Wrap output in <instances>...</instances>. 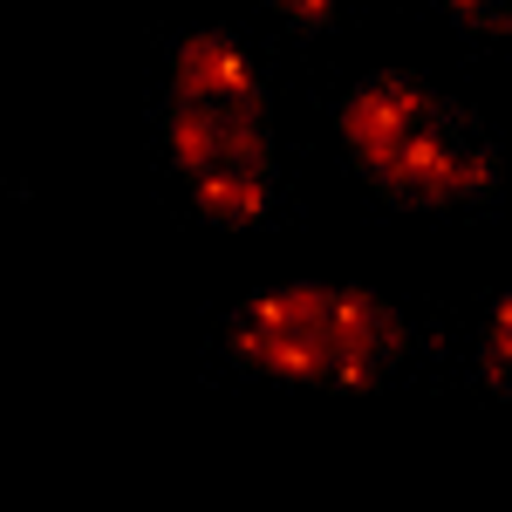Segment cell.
Returning <instances> with one entry per match:
<instances>
[{
    "label": "cell",
    "instance_id": "cell-6",
    "mask_svg": "<svg viewBox=\"0 0 512 512\" xmlns=\"http://www.w3.org/2000/svg\"><path fill=\"white\" fill-rule=\"evenodd\" d=\"M465 35H512V0H437Z\"/></svg>",
    "mask_w": 512,
    "mask_h": 512
},
{
    "label": "cell",
    "instance_id": "cell-4",
    "mask_svg": "<svg viewBox=\"0 0 512 512\" xmlns=\"http://www.w3.org/2000/svg\"><path fill=\"white\" fill-rule=\"evenodd\" d=\"M171 103H192L205 117L233 123H267V76L253 62V48L219 28H192L171 41V76H164Z\"/></svg>",
    "mask_w": 512,
    "mask_h": 512
},
{
    "label": "cell",
    "instance_id": "cell-1",
    "mask_svg": "<svg viewBox=\"0 0 512 512\" xmlns=\"http://www.w3.org/2000/svg\"><path fill=\"white\" fill-rule=\"evenodd\" d=\"M349 164L403 212L485 205L506 185V137L472 103L431 89L424 76L376 69L335 103Z\"/></svg>",
    "mask_w": 512,
    "mask_h": 512
},
{
    "label": "cell",
    "instance_id": "cell-3",
    "mask_svg": "<svg viewBox=\"0 0 512 512\" xmlns=\"http://www.w3.org/2000/svg\"><path fill=\"white\" fill-rule=\"evenodd\" d=\"M164 151L178 164V178L192 185L205 219H219V226H267L280 212V164H274L267 123L205 117L192 103L164 96Z\"/></svg>",
    "mask_w": 512,
    "mask_h": 512
},
{
    "label": "cell",
    "instance_id": "cell-5",
    "mask_svg": "<svg viewBox=\"0 0 512 512\" xmlns=\"http://www.w3.org/2000/svg\"><path fill=\"white\" fill-rule=\"evenodd\" d=\"M472 362H478V383L499 396V403H512V287L485 308V328H478Z\"/></svg>",
    "mask_w": 512,
    "mask_h": 512
},
{
    "label": "cell",
    "instance_id": "cell-2",
    "mask_svg": "<svg viewBox=\"0 0 512 512\" xmlns=\"http://www.w3.org/2000/svg\"><path fill=\"white\" fill-rule=\"evenodd\" d=\"M233 362L274 376V383H308V390H369L403 369L410 355V321L369 287L342 280H274L246 294L226 321Z\"/></svg>",
    "mask_w": 512,
    "mask_h": 512
},
{
    "label": "cell",
    "instance_id": "cell-7",
    "mask_svg": "<svg viewBox=\"0 0 512 512\" xmlns=\"http://www.w3.org/2000/svg\"><path fill=\"white\" fill-rule=\"evenodd\" d=\"M274 7L301 28V35H328V28L342 21V0H274Z\"/></svg>",
    "mask_w": 512,
    "mask_h": 512
}]
</instances>
